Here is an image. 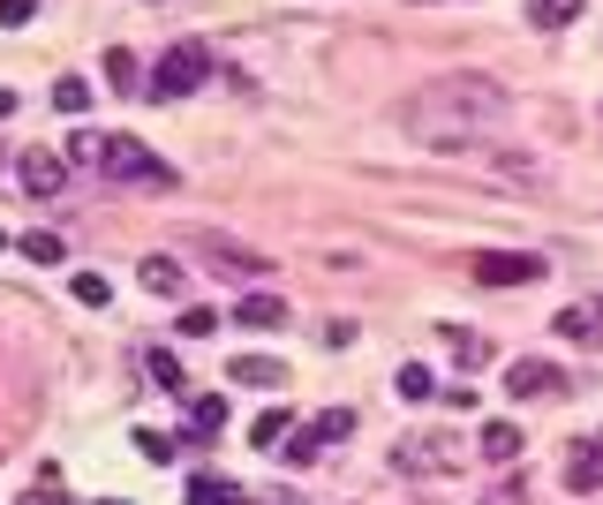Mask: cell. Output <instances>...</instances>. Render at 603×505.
<instances>
[{
	"label": "cell",
	"instance_id": "9c48e42d",
	"mask_svg": "<svg viewBox=\"0 0 603 505\" xmlns=\"http://www.w3.org/2000/svg\"><path fill=\"white\" fill-rule=\"evenodd\" d=\"M566 491H603V438H574V453H566Z\"/></svg>",
	"mask_w": 603,
	"mask_h": 505
},
{
	"label": "cell",
	"instance_id": "3957f363",
	"mask_svg": "<svg viewBox=\"0 0 603 505\" xmlns=\"http://www.w3.org/2000/svg\"><path fill=\"white\" fill-rule=\"evenodd\" d=\"M181 249L204 257V272H227V280H265V272H272L265 249H249V242H234V234H219V226H189Z\"/></svg>",
	"mask_w": 603,
	"mask_h": 505
},
{
	"label": "cell",
	"instance_id": "d4e9b609",
	"mask_svg": "<svg viewBox=\"0 0 603 505\" xmlns=\"http://www.w3.org/2000/svg\"><path fill=\"white\" fill-rule=\"evenodd\" d=\"M317 445H324V438H317V423H302V430H287V445H280V453L309 468V461H317Z\"/></svg>",
	"mask_w": 603,
	"mask_h": 505
},
{
	"label": "cell",
	"instance_id": "44dd1931",
	"mask_svg": "<svg viewBox=\"0 0 603 505\" xmlns=\"http://www.w3.org/2000/svg\"><path fill=\"white\" fill-rule=\"evenodd\" d=\"M151 377H158V385H166V392H174V400H181V392H189V370H181V362H174V354H166V347H151Z\"/></svg>",
	"mask_w": 603,
	"mask_h": 505
},
{
	"label": "cell",
	"instance_id": "6da1fadb",
	"mask_svg": "<svg viewBox=\"0 0 603 505\" xmlns=\"http://www.w3.org/2000/svg\"><path fill=\"white\" fill-rule=\"evenodd\" d=\"M505 83H490V76H438V83H423L415 99H400V129L423 144V152H475V137L483 129H498L505 121Z\"/></svg>",
	"mask_w": 603,
	"mask_h": 505
},
{
	"label": "cell",
	"instance_id": "7a4b0ae2",
	"mask_svg": "<svg viewBox=\"0 0 603 505\" xmlns=\"http://www.w3.org/2000/svg\"><path fill=\"white\" fill-rule=\"evenodd\" d=\"M91 167L114 173V181H129V189H158V196H174V189H181V173L166 167L144 137H99V159H91Z\"/></svg>",
	"mask_w": 603,
	"mask_h": 505
},
{
	"label": "cell",
	"instance_id": "8992f818",
	"mask_svg": "<svg viewBox=\"0 0 603 505\" xmlns=\"http://www.w3.org/2000/svg\"><path fill=\"white\" fill-rule=\"evenodd\" d=\"M551 264L543 257H528V249H483L475 257V280L483 287H528V280H543Z\"/></svg>",
	"mask_w": 603,
	"mask_h": 505
},
{
	"label": "cell",
	"instance_id": "83f0119b",
	"mask_svg": "<svg viewBox=\"0 0 603 505\" xmlns=\"http://www.w3.org/2000/svg\"><path fill=\"white\" fill-rule=\"evenodd\" d=\"M211 333H219V318H211L204 302H189V310H181V339H211Z\"/></svg>",
	"mask_w": 603,
	"mask_h": 505
},
{
	"label": "cell",
	"instance_id": "603a6c76",
	"mask_svg": "<svg viewBox=\"0 0 603 505\" xmlns=\"http://www.w3.org/2000/svg\"><path fill=\"white\" fill-rule=\"evenodd\" d=\"M53 106H61V114H84V106H91V83H84V76H61V83H53Z\"/></svg>",
	"mask_w": 603,
	"mask_h": 505
},
{
	"label": "cell",
	"instance_id": "277c9868",
	"mask_svg": "<svg viewBox=\"0 0 603 505\" xmlns=\"http://www.w3.org/2000/svg\"><path fill=\"white\" fill-rule=\"evenodd\" d=\"M204 76H211V53H204L196 38H181V46H166V53H158V68H151V83H144V99L174 106V99L204 91Z\"/></svg>",
	"mask_w": 603,
	"mask_h": 505
},
{
	"label": "cell",
	"instance_id": "ac0fdd59",
	"mask_svg": "<svg viewBox=\"0 0 603 505\" xmlns=\"http://www.w3.org/2000/svg\"><path fill=\"white\" fill-rule=\"evenodd\" d=\"M181 272H189V264H174V257H144V287L151 295H181Z\"/></svg>",
	"mask_w": 603,
	"mask_h": 505
},
{
	"label": "cell",
	"instance_id": "4dcf8cb0",
	"mask_svg": "<svg viewBox=\"0 0 603 505\" xmlns=\"http://www.w3.org/2000/svg\"><path fill=\"white\" fill-rule=\"evenodd\" d=\"M30 8H38V0H0V30H8V23H30Z\"/></svg>",
	"mask_w": 603,
	"mask_h": 505
},
{
	"label": "cell",
	"instance_id": "f1b7e54d",
	"mask_svg": "<svg viewBox=\"0 0 603 505\" xmlns=\"http://www.w3.org/2000/svg\"><path fill=\"white\" fill-rule=\"evenodd\" d=\"M589 333H596L589 310H559V339H589Z\"/></svg>",
	"mask_w": 603,
	"mask_h": 505
},
{
	"label": "cell",
	"instance_id": "f546056e",
	"mask_svg": "<svg viewBox=\"0 0 603 505\" xmlns=\"http://www.w3.org/2000/svg\"><path fill=\"white\" fill-rule=\"evenodd\" d=\"M137 445H144V461H158V468L174 461V438H158V430H137Z\"/></svg>",
	"mask_w": 603,
	"mask_h": 505
},
{
	"label": "cell",
	"instance_id": "4fadbf2b",
	"mask_svg": "<svg viewBox=\"0 0 603 505\" xmlns=\"http://www.w3.org/2000/svg\"><path fill=\"white\" fill-rule=\"evenodd\" d=\"M438 333H446L452 362H467V370H483V362H490V354H498V347H490V339H483V333H467V325H438Z\"/></svg>",
	"mask_w": 603,
	"mask_h": 505
},
{
	"label": "cell",
	"instance_id": "2e32d148",
	"mask_svg": "<svg viewBox=\"0 0 603 505\" xmlns=\"http://www.w3.org/2000/svg\"><path fill=\"white\" fill-rule=\"evenodd\" d=\"M189 423H196V438H211V430L227 423V400H219V392H196V400H189ZM196 438H189V445H196Z\"/></svg>",
	"mask_w": 603,
	"mask_h": 505
},
{
	"label": "cell",
	"instance_id": "836d02e7",
	"mask_svg": "<svg viewBox=\"0 0 603 505\" xmlns=\"http://www.w3.org/2000/svg\"><path fill=\"white\" fill-rule=\"evenodd\" d=\"M415 8H423V0H415Z\"/></svg>",
	"mask_w": 603,
	"mask_h": 505
},
{
	"label": "cell",
	"instance_id": "9a60e30c",
	"mask_svg": "<svg viewBox=\"0 0 603 505\" xmlns=\"http://www.w3.org/2000/svg\"><path fill=\"white\" fill-rule=\"evenodd\" d=\"M393 392H400V400H408V407H423V400H431V392H438V377H431V370H423V362H408V370H400V377H393Z\"/></svg>",
	"mask_w": 603,
	"mask_h": 505
},
{
	"label": "cell",
	"instance_id": "d6a6232c",
	"mask_svg": "<svg viewBox=\"0 0 603 505\" xmlns=\"http://www.w3.org/2000/svg\"><path fill=\"white\" fill-rule=\"evenodd\" d=\"M0 249H8V234H0Z\"/></svg>",
	"mask_w": 603,
	"mask_h": 505
},
{
	"label": "cell",
	"instance_id": "5b68a950",
	"mask_svg": "<svg viewBox=\"0 0 603 505\" xmlns=\"http://www.w3.org/2000/svg\"><path fill=\"white\" fill-rule=\"evenodd\" d=\"M475 453L452 438V430H423V438H400V453H393V468L400 476H460Z\"/></svg>",
	"mask_w": 603,
	"mask_h": 505
},
{
	"label": "cell",
	"instance_id": "ffe728a7",
	"mask_svg": "<svg viewBox=\"0 0 603 505\" xmlns=\"http://www.w3.org/2000/svg\"><path fill=\"white\" fill-rule=\"evenodd\" d=\"M581 15V0H528V23L536 30H559V23H574Z\"/></svg>",
	"mask_w": 603,
	"mask_h": 505
},
{
	"label": "cell",
	"instance_id": "52a82bcc",
	"mask_svg": "<svg viewBox=\"0 0 603 505\" xmlns=\"http://www.w3.org/2000/svg\"><path fill=\"white\" fill-rule=\"evenodd\" d=\"M505 392L513 400H559L566 392V370L543 362V354H521V362H505Z\"/></svg>",
	"mask_w": 603,
	"mask_h": 505
},
{
	"label": "cell",
	"instance_id": "8fae6325",
	"mask_svg": "<svg viewBox=\"0 0 603 505\" xmlns=\"http://www.w3.org/2000/svg\"><path fill=\"white\" fill-rule=\"evenodd\" d=\"M234 325H242V333H280V325H287V302H280V295H242V302H234Z\"/></svg>",
	"mask_w": 603,
	"mask_h": 505
},
{
	"label": "cell",
	"instance_id": "4316f807",
	"mask_svg": "<svg viewBox=\"0 0 603 505\" xmlns=\"http://www.w3.org/2000/svg\"><path fill=\"white\" fill-rule=\"evenodd\" d=\"M317 438H324V445H332V438H355V407H324V415H317Z\"/></svg>",
	"mask_w": 603,
	"mask_h": 505
},
{
	"label": "cell",
	"instance_id": "d6986e66",
	"mask_svg": "<svg viewBox=\"0 0 603 505\" xmlns=\"http://www.w3.org/2000/svg\"><path fill=\"white\" fill-rule=\"evenodd\" d=\"M189 505H242V491H234L227 476H196V483H189Z\"/></svg>",
	"mask_w": 603,
	"mask_h": 505
},
{
	"label": "cell",
	"instance_id": "cb8c5ba5",
	"mask_svg": "<svg viewBox=\"0 0 603 505\" xmlns=\"http://www.w3.org/2000/svg\"><path fill=\"white\" fill-rule=\"evenodd\" d=\"M15 249H23L30 264H61V257H68V249H61V234H23Z\"/></svg>",
	"mask_w": 603,
	"mask_h": 505
},
{
	"label": "cell",
	"instance_id": "484cf974",
	"mask_svg": "<svg viewBox=\"0 0 603 505\" xmlns=\"http://www.w3.org/2000/svg\"><path fill=\"white\" fill-rule=\"evenodd\" d=\"M68 287H76V302H84V310H106V295H114V287L99 280V272H76Z\"/></svg>",
	"mask_w": 603,
	"mask_h": 505
},
{
	"label": "cell",
	"instance_id": "1f68e13d",
	"mask_svg": "<svg viewBox=\"0 0 603 505\" xmlns=\"http://www.w3.org/2000/svg\"><path fill=\"white\" fill-rule=\"evenodd\" d=\"M8 114H15V91H8V83H0V121H8Z\"/></svg>",
	"mask_w": 603,
	"mask_h": 505
},
{
	"label": "cell",
	"instance_id": "30bf717a",
	"mask_svg": "<svg viewBox=\"0 0 603 505\" xmlns=\"http://www.w3.org/2000/svg\"><path fill=\"white\" fill-rule=\"evenodd\" d=\"M227 377L249 385V392H280V385H287V362H272V354H234Z\"/></svg>",
	"mask_w": 603,
	"mask_h": 505
},
{
	"label": "cell",
	"instance_id": "5bb4252c",
	"mask_svg": "<svg viewBox=\"0 0 603 505\" xmlns=\"http://www.w3.org/2000/svg\"><path fill=\"white\" fill-rule=\"evenodd\" d=\"M106 91H144V68H137V53H129V46H114V53H106Z\"/></svg>",
	"mask_w": 603,
	"mask_h": 505
},
{
	"label": "cell",
	"instance_id": "7c38bea8",
	"mask_svg": "<svg viewBox=\"0 0 603 505\" xmlns=\"http://www.w3.org/2000/svg\"><path fill=\"white\" fill-rule=\"evenodd\" d=\"M521 445H528V438H521L513 423H483V438H475L483 468H513V461H521Z\"/></svg>",
	"mask_w": 603,
	"mask_h": 505
},
{
	"label": "cell",
	"instance_id": "7402d4cb",
	"mask_svg": "<svg viewBox=\"0 0 603 505\" xmlns=\"http://www.w3.org/2000/svg\"><path fill=\"white\" fill-rule=\"evenodd\" d=\"M15 505H68V483H61V468H46V476H38V483H30V491H23Z\"/></svg>",
	"mask_w": 603,
	"mask_h": 505
},
{
	"label": "cell",
	"instance_id": "e0dca14e",
	"mask_svg": "<svg viewBox=\"0 0 603 505\" xmlns=\"http://www.w3.org/2000/svg\"><path fill=\"white\" fill-rule=\"evenodd\" d=\"M287 430H295V415H287V407H265V415L249 423V445H272V453H280V438H287Z\"/></svg>",
	"mask_w": 603,
	"mask_h": 505
},
{
	"label": "cell",
	"instance_id": "ba28073f",
	"mask_svg": "<svg viewBox=\"0 0 603 505\" xmlns=\"http://www.w3.org/2000/svg\"><path fill=\"white\" fill-rule=\"evenodd\" d=\"M23 189H30V196H61V189H68V152H46V144H38V152H23Z\"/></svg>",
	"mask_w": 603,
	"mask_h": 505
}]
</instances>
